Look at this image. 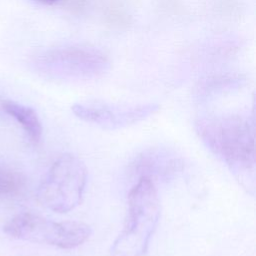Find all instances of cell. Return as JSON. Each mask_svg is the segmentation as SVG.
Instances as JSON below:
<instances>
[{"mask_svg": "<svg viewBox=\"0 0 256 256\" xmlns=\"http://www.w3.org/2000/svg\"><path fill=\"white\" fill-rule=\"evenodd\" d=\"M182 159L165 148H149L140 153L132 164V171L137 180L146 178L155 184V180L175 177L183 170Z\"/></svg>", "mask_w": 256, "mask_h": 256, "instance_id": "obj_7", "label": "cell"}, {"mask_svg": "<svg viewBox=\"0 0 256 256\" xmlns=\"http://www.w3.org/2000/svg\"><path fill=\"white\" fill-rule=\"evenodd\" d=\"M1 105L3 110L22 126L31 142L38 143L40 141L43 129L38 114L34 109L12 100H4Z\"/></svg>", "mask_w": 256, "mask_h": 256, "instance_id": "obj_8", "label": "cell"}, {"mask_svg": "<svg viewBox=\"0 0 256 256\" xmlns=\"http://www.w3.org/2000/svg\"><path fill=\"white\" fill-rule=\"evenodd\" d=\"M24 178L16 170L0 164V195H15L24 187Z\"/></svg>", "mask_w": 256, "mask_h": 256, "instance_id": "obj_9", "label": "cell"}, {"mask_svg": "<svg viewBox=\"0 0 256 256\" xmlns=\"http://www.w3.org/2000/svg\"><path fill=\"white\" fill-rule=\"evenodd\" d=\"M46 65L55 74L68 78H87L103 73L107 66L106 56L89 47L70 46L56 49L46 55Z\"/></svg>", "mask_w": 256, "mask_h": 256, "instance_id": "obj_6", "label": "cell"}, {"mask_svg": "<svg viewBox=\"0 0 256 256\" xmlns=\"http://www.w3.org/2000/svg\"><path fill=\"white\" fill-rule=\"evenodd\" d=\"M86 182L84 162L73 154L65 153L55 160L40 183L38 201L54 212H69L81 203Z\"/></svg>", "mask_w": 256, "mask_h": 256, "instance_id": "obj_3", "label": "cell"}, {"mask_svg": "<svg viewBox=\"0 0 256 256\" xmlns=\"http://www.w3.org/2000/svg\"><path fill=\"white\" fill-rule=\"evenodd\" d=\"M39 3H42V4H46V5H51V4H54L55 2L59 1V0H35Z\"/></svg>", "mask_w": 256, "mask_h": 256, "instance_id": "obj_10", "label": "cell"}, {"mask_svg": "<svg viewBox=\"0 0 256 256\" xmlns=\"http://www.w3.org/2000/svg\"><path fill=\"white\" fill-rule=\"evenodd\" d=\"M161 214L155 184L140 178L128 196L125 225L111 245L112 256H144Z\"/></svg>", "mask_w": 256, "mask_h": 256, "instance_id": "obj_2", "label": "cell"}, {"mask_svg": "<svg viewBox=\"0 0 256 256\" xmlns=\"http://www.w3.org/2000/svg\"><path fill=\"white\" fill-rule=\"evenodd\" d=\"M4 232L15 239L72 249L83 244L91 235V227L83 222L50 220L33 212H23L11 218Z\"/></svg>", "mask_w": 256, "mask_h": 256, "instance_id": "obj_4", "label": "cell"}, {"mask_svg": "<svg viewBox=\"0 0 256 256\" xmlns=\"http://www.w3.org/2000/svg\"><path fill=\"white\" fill-rule=\"evenodd\" d=\"M195 129L204 145L253 195L256 163L254 121L239 114L210 115L197 119Z\"/></svg>", "mask_w": 256, "mask_h": 256, "instance_id": "obj_1", "label": "cell"}, {"mask_svg": "<svg viewBox=\"0 0 256 256\" xmlns=\"http://www.w3.org/2000/svg\"><path fill=\"white\" fill-rule=\"evenodd\" d=\"M159 110L158 104L117 106L104 102L76 103L73 113L81 120L105 130L121 129L138 123Z\"/></svg>", "mask_w": 256, "mask_h": 256, "instance_id": "obj_5", "label": "cell"}]
</instances>
